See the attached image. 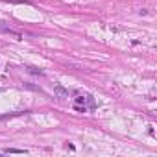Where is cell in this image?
<instances>
[{"label": "cell", "mask_w": 157, "mask_h": 157, "mask_svg": "<svg viewBox=\"0 0 157 157\" xmlns=\"http://www.w3.org/2000/svg\"><path fill=\"white\" fill-rule=\"evenodd\" d=\"M0 31H4V33L13 35L15 39H22V33H20V31H17V30H15V28H11V26H7L6 22H0Z\"/></svg>", "instance_id": "obj_1"}, {"label": "cell", "mask_w": 157, "mask_h": 157, "mask_svg": "<svg viewBox=\"0 0 157 157\" xmlns=\"http://www.w3.org/2000/svg\"><path fill=\"white\" fill-rule=\"evenodd\" d=\"M54 92H56V96L61 98V100L68 98V91H67V89H63L61 85H56V87H54Z\"/></svg>", "instance_id": "obj_2"}, {"label": "cell", "mask_w": 157, "mask_h": 157, "mask_svg": "<svg viewBox=\"0 0 157 157\" xmlns=\"http://www.w3.org/2000/svg\"><path fill=\"white\" fill-rule=\"evenodd\" d=\"M28 72H31V74H43L41 70H37V68H33V67H28Z\"/></svg>", "instance_id": "obj_4"}, {"label": "cell", "mask_w": 157, "mask_h": 157, "mask_svg": "<svg viewBox=\"0 0 157 157\" xmlns=\"http://www.w3.org/2000/svg\"><path fill=\"white\" fill-rule=\"evenodd\" d=\"M4 153H26V150H17V148H6Z\"/></svg>", "instance_id": "obj_3"}]
</instances>
